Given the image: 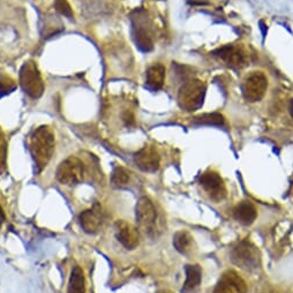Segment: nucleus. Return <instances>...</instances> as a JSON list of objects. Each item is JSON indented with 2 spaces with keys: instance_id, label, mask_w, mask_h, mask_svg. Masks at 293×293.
<instances>
[{
  "instance_id": "7",
  "label": "nucleus",
  "mask_w": 293,
  "mask_h": 293,
  "mask_svg": "<svg viewBox=\"0 0 293 293\" xmlns=\"http://www.w3.org/2000/svg\"><path fill=\"white\" fill-rule=\"evenodd\" d=\"M85 175L83 162L75 156H71L59 164L56 172V178L62 185H78Z\"/></svg>"
},
{
  "instance_id": "23",
  "label": "nucleus",
  "mask_w": 293,
  "mask_h": 293,
  "mask_svg": "<svg viewBox=\"0 0 293 293\" xmlns=\"http://www.w3.org/2000/svg\"><path fill=\"white\" fill-rule=\"evenodd\" d=\"M15 88L16 84L10 76H2L0 78V97L11 94L13 90H15Z\"/></svg>"
},
{
  "instance_id": "17",
  "label": "nucleus",
  "mask_w": 293,
  "mask_h": 293,
  "mask_svg": "<svg viewBox=\"0 0 293 293\" xmlns=\"http://www.w3.org/2000/svg\"><path fill=\"white\" fill-rule=\"evenodd\" d=\"M186 272V281L182 288L183 293H192L196 290L201 284L202 270L196 264H188L185 268Z\"/></svg>"
},
{
  "instance_id": "4",
  "label": "nucleus",
  "mask_w": 293,
  "mask_h": 293,
  "mask_svg": "<svg viewBox=\"0 0 293 293\" xmlns=\"http://www.w3.org/2000/svg\"><path fill=\"white\" fill-rule=\"evenodd\" d=\"M206 89V84L200 80L186 81L178 94L179 106L187 112L199 110L204 105Z\"/></svg>"
},
{
  "instance_id": "20",
  "label": "nucleus",
  "mask_w": 293,
  "mask_h": 293,
  "mask_svg": "<svg viewBox=\"0 0 293 293\" xmlns=\"http://www.w3.org/2000/svg\"><path fill=\"white\" fill-rule=\"evenodd\" d=\"M129 173L123 166H116L111 174V183L117 188H125L129 184Z\"/></svg>"
},
{
  "instance_id": "6",
  "label": "nucleus",
  "mask_w": 293,
  "mask_h": 293,
  "mask_svg": "<svg viewBox=\"0 0 293 293\" xmlns=\"http://www.w3.org/2000/svg\"><path fill=\"white\" fill-rule=\"evenodd\" d=\"M260 252L249 239L239 241L231 250L232 262L245 270H255L260 265Z\"/></svg>"
},
{
  "instance_id": "14",
  "label": "nucleus",
  "mask_w": 293,
  "mask_h": 293,
  "mask_svg": "<svg viewBox=\"0 0 293 293\" xmlns=\"http://www.w3.org/2000/svg\"><path fill=\"white\" fill-rule=\"evenodd\" d=\"M79 220L85 233L95 234L100 231L104 218H103L102 208L98 205H95L94 208L84 210L79 216Z\"/></svg>"
},
{
  "instance_id": "3",
  "label": "nucleus",
  "mask_w": 293,
  "mask_h": 293,
  "mask_svg": "<svg viewBox=\"0 0 293 293\" xmlns=\"http://www.w3.org/2000/svg\"><path fill=\"white\" fill-rule=\"evenodd\" d=\"M135 214H137L139 228L140 230H142V232L152 238L159 236V233L162 231L160 216L154 202L149 197H140L137 204V208H135Z\"/></svg>"
},
{
  "instance_id": "27",
  "label": "nucleus",
  "mask_w": 293,
  "mask_h": 293,
  "mask_svg": "<svg viewBox=\"0 0 293 293\" xmlns=\"http://www.w3.org/2000/svg\"><path fill=\"white\" fill-rule=\"evenodd\" d=\"M160 293H171V292H168V291H163V292H160Z\"/></svg>"
},
{
  "instance_id": "22",
  "label": "nucleus",
  "mask_w": 293,
  "mask_h": 293,
  "mask_svg": "<svg viewBox=\"0 0 293 293\" xmlns=\"http://www.w3.org/2000/svg\"><path fill=\"white\" fill-rule=\"evenodd\" d=\"M55 8L56 11L61 14L62 16L67 17V19L73 20L74 13L72 11V7L67 0H56L55 2Z\"/></svg>"
},
{
  "instance_id": "24",
  "label": "nucleus",
  "mask_w": 293,
  "mask_h": 293,
  "mask_svg": "<svg viewBox=\"0 0 293 293\" xmlns=\"http://www.w3.org/2000/svg\"><path fill=\"white\" fill-rule=\"evenodd\" d=\"M6 157H7V143L2 129H0V171L5 169Z\"/></svg>"
},
{
  "instance_id": "5",
  "label": "nucleus",
  "mask_w": 293,
  "mask_h": 293,
  "mask_svg": "<svg viewBox=\"0 0 293 293\" xmlns=\"http://www.w3.org/2000/svg\"><path fill=\"white\" fill-rule=\"evenodd\" d=\"M20 84L30 98L37 100L44 93V82L36 62L26 61L20 70Z\"/></svg>"
},
{
  "instance_id": "19",
  "label": "nucleus",
  "mask_w": 293,
  "mask_h": 293,
  "mask_svg": "<svg viewBox=\"0 0 293 293\" xmlns=\"http://www.w3.org/2000/svg\"><path fill=\"white\" fill-rule=\"evenodd\" d=\"M193 243H194V241H193V237L191 236V233L185 231V230L178 231L173 236L174 249L182 254L189 253V252L192 251Z\"/></svg>"
},
{
  "instance_id": "13",
  "label": "nucleus",
  "mask_w": 293,
  "mask_h": 293,
  "mask_svg": "<svg viewBox=\"0 0 293 293\" xmlns=\"http://www.w3.org/2000/svg\"><path fill=\"white\" fill-rule=\"evenodd\" d=\"M116 238L126 250H135L140 243L138 229L125 220H118L115 225Z\"/></svg>"
},
{
  "instance_id": "2",
  "label": "nucleus",
  "mask_w": 293,
  "mask_h": 293,
  "mask_svg": "<svg viewBox=\"0 0 293 293\" xmlns=\"http://www.w3.org/2000/svg\"><path fill=\"white\" fill-rule=\"evenodd\" d=\"M132 35L137 47L142 52H149L154 49L155 31L150 17L144 10H137L130 16Z\"/></svg>"
},
{
  "instance_id": "12",
  "label": "nucleus",
  "mask_w": 293,
  "mask_h": 293,
  "mask_svg": "<svg viewBox=\"0 0 293 293\" xmlns=\"http://www.w3.org/2000/svg\"><path fill=\"white\" fill-rule=\"evenodd\" d=\"M214 293H247V285L236 272L229 270L222 275Z\"/></svg>"
},
{
  "instance_id": "9",
  "label": "nucleus",
  "mask_w": 293,
  "mask_h": 293,
  "mask_svg": "<svg viewBox=\"0 0 293 293\" xmlns=\"http://www.w3.org/2000/svg\"><path fill=\"white\" fill-rule=\"evenodd\" d=\"M200 184L211 200L222 201L227 196V187L220 175L215 171H207L200 177Z\"/></svg>"
},
{
  "instance_id": "10",
  "label": "nucleus",
  "mask_w": 293,
  "mask_h": 293,
  "mask_svg": "<svg viewBox=\"0 0 293 293\" xmlns=\"http://www.w3.org/2000/svg\"><path fill=\"white\" fill-rule=\"evenodd\" d=\"M134 162L143 172L154 173L160 169L161 157L156 148L152 146H144L134 155Z\"/></svg>"
},
{
  "instance_id": "16",
  "label": "nucleus",
  "mask_w": 293,
  "mask_h": 293,
  "mask_svg": "<svg viewBox=\"0 0 293 293\" xmlns=\"http://www.w3.org/2000/svg\"><path fill=\"white\" fill-rule=\"evenodd\" d=\"M165 67L162 64H155L147 70L146 87L151 92H159L164 85Z\"/></svg>"
},
{
  "instance_id": "8",
  "label": "nucleus",
  "mask_w": 293,
  "mask_h": 293,
  "mask_svg": "<svg viewBox=\"0 0 293 293\" xmlns=\"http://www.w3.org/2000/svg\"><path fill=\"white\" fill-rule=\"evenodd\" d=\"M268 89V79L261 72H253L243 80L241 92L246 101L255 103L262 100Z\"/></svg>"
},
{
  "instance_id": "21",
  "label": "nucleus",
  "mask_w": 293,
  "mask_h": 293,
  "mask_svg": "<svg viewBox=\"0 0 293 293\" xmlns=\"http://www.w3.org/2000/svg\"><path fill=\"white\" fill-rule=\"evenodd\" d=\"M195 125H213V126H223L225 120L224 117L219 114H207L196 117L193 121Z\"/></svg>"
},
{
  "instance_id": "11",
  "label": "nucleus",
  "mask_w": 293,
  "mask_h": 293,
  "mask_svg": "<svg viewBox=\"0 0 293 293\" xmlns=\"http://www.w3.org/2000/svg\"><path fill=\"white\" fill-rule=\"evenodd\" d=\"M214 55L233 69H242L247 64V53L238 45H225L217 49Z\"/></svg>"
},
{
  "instance_id": "26",
  "label": "nucleus",
  "mask_w": 293,
  "mask_h": 293,
  "mask_svg": "<svg viewBox=\"0 0 293 293\" xmlns=\"http://www.w3.org/2000/svg\"><path fill=\"white\" fill-rule=\"evenodd\" d=\"M288 110H290V114L293 118V98L290 101V105H288Z\"/></svg>"
},
{
  "instance_id": "15",
  "label": "nucleus",
  "mask_w": 293,
  "mask_h": 293,
  "mask_svg": "<svg viewBox=\"0 0 293 293\" xmlns=\"http://www.w3.org/2000/svg\"><path fill=\"white\" fill-rule=\"evenodd\" d=\"M258 211L251 201H241L233 209V217L242 225H251L256 219Z\"/></svg>"
},
{
  "instance_id": "25",
  "label": "nucleus",
  "mask_w": 293,
  "mask_h": 293,
  "mask_svg": "<svg viewBox=\"0 0 293 293\" xmlns=\"http://www.w3.org/2000/svg\"><path fill=\"white\" fill-rule=\"evenodd\" d=\"M6 220V215H5V211H4L2 205H0V229H2L4 222Z\"/></svg>"
},
{
  "instance_id": "1",
  "label": "nucleus",
  "mask_w": 293,
  "mask_h": 293,
  "mask_svg": "<svg viewBox=\"0 0 293 293\" xmlns=\"http://www.w3.org/2000/svg\"><path fill=\"white\" fill-rule=\"evenodd\" d=\"M55 133L49 126H39L28 137V148L35 164V173L39 174L47 168L55 151Z\"/></svg>"
},
{
  "instance_id": "18",
  "label": "nucleus",
  "mask_w": 293,
  "mask_h": 293,
  "mask_svg": "<svg viewBox=\"0 0 293 293\" xmlns=\"http://www.w3.org/2000/svg\"><path fill=\"white\" fill-rule=\"evenodd\" d=\"M67 293H85V278L83 270L79 265L72 269Z\"/></svg>"
}]
</instances>
